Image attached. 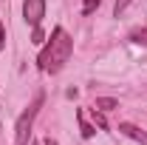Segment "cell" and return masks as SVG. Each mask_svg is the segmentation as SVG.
Here are the masks:
<instances>
[{
  "instance_id": "cell-5",
  "label": "cell",
  "mask_w": 147,
  "mask_h": 145,
  "mask_svg": "<svg viewBox=\"0 0 147 145\" xmlns=\"http://www.w3.org/2000/svg\"><path fill=\"white\" fill-rule=\"evenodd\" d=\"M76 120H79V134H82L85 140H91V137H93V125H88L85 111H76Z\"/></svg>"
},
{
  "instance_id": "cell-4",
  "label": "cell",
  "mask_w": 147,
  "mask_h": 145,
  "mask_svg": "<svg viewBox=\"0 0 147 145\" xmlns=\"http://www.w3.org/2000/svg\"><path fill=\"white\" fill-rule=\"evenodd\" d=\"M119 131H122L125 137H130L133 142H139V145H147V131H142L139 125H133V122H119Z\"/></svg>"
},
{
  "instance_id": "cell-12",
  "label": "cell",
  "mask_w": 147,
  "mask_h": 145,
  "mask_svg": "<svg viewBox=\"0 0 147 145\" xmlns=\"http://www.w3.org/2000/svg\"><path fill=\"white\" fill-rule=\"evenodd\" d=\"M45 145H57V142H54V140H51V137H48V140H45Z\"/></svg>"
},
{
  "instance_id": "cell-11",
  "label": "cell",
  "mask_w": 147,
  "mask_h": 145,
  "mask_svg": "<svg viewBox=\"0 0 147 145\" xmlns=\"http://www.w3.org/2000/svg\"><path fill=\"white\" fill-rule=\"evenodd\" d=\"M6 46V31H3V23H0V49Z\"/></svg>"
},
{
  "instance_id": "cell-7",
  "label": "cell",
  "mask_w": 147,
  "mask_h": 145,
  "mask_svg": "<svg viewBox=\"0 0 147 145\" xmlns=\"http://www.w3.org/2000/svg\"><path fill=\"white\" fill-rule=\"evenodd\" d=\"M130 40H133L136 46H147V29H133V31H130Z\"/></svg>"
},
{
  "instance_id": "cell-3",
  "label": "cell",
  "mask_w": 147,
  "mask_h": 145,
  "mask_svg": "<svg viewBox=\"0 0 147 145\" xmlns=\"http://www.w3.org/2000/svg\"><path fill=\"white\" fill-rule=\"evenodd\" d=\"M23 17L31 29H37L45 17V0H23Z\"/></svg>"
},
{
  "instance_id": "cell-8",
  "label": "cell",
  "mask_w": 147,
  "mask_h": 145,
  "mask_svg": "<svg viewBox=\"0 0 147 145\" xmlns=\"http://www.w3.org/2000/svg\"><path fill=\"white\" fill-rule=\"evenodd\" d=\"M99 3H102V0H85V3H82V14H93V12L99 9Z\"/></svg>"
},
{
  "instance_id": "cell-2",
  "label": "cell",
  "mask_w": 147,
  "mask_h": 145,
  "mask_svg": "<svg viewBox=\"0 0 147 145\" xmlns=\"http://www.w3.org/2000/svg\"><path fill=\"white\" fill-rule=\"evenodd\" d=\"M42 105V94H37L34 103L17 117V125H14V145H28V137H31V125H34V117Z\"/></svg>"
},
{
  "instance_id": "cell-9",
  "label": "cell",
  "mask_w": 147,
  "mask_h": 145,
  "mask_svg": "<svg viewBox=\"0 0 147 145\" xmlns=\"http://www.w3.org/2000/svg\"><path fill=\"white\" fill-rule=\"evenodd\" d=\"M130 3H133V0H116V3H113V14H116V17H119V14H122V12H125V9H127Z\"/></svg>"
},
{
  "instance_id": "cell-1",
  "label": "cell",
  "mask_w": 147,
  "mask_h": 145,
  "mask_svg": "<svg viewBox=\"0 0 147 145\" xmlns=\"http://www.w3.org/2000/svg\"><path fill=\"white\" fill-rule=\"evenodd\" d=\"M74 54V40L68 37V31L65 29H59L57 26L54 31H51V40L45 43V49L40 51V57H37V63H40V68L48 74H57L62 71V66L71 60Z\"/></svg>"
},
{
  "instance_id": "cell-6",
  "label": "cell",
  "mask_w": 147,
  "mask_h": 145,
  "mask_svg": "<svg viewBox=\"0 0 147 145\" xmlns=\"http://www.w3.org/2000/svg\"><path fill=\"white\" fill-rule=\"evenodd\" d=\"M93 108H99V111H113V108H119V103H116L113 97H99Z\"/></svg>"
},
{
  "instance_id": "cell-10",
  "label": "cell",
  "mask_w": 147,
  "mask_h": 145,
  "mask_svg": "<svg viewBox=\"0 0 147 145\" xmlns=\"http://www.w3.org/2000/svg\"><path fill=\"white\" fill-rule=\"evenodd\" d=\"M31 43H37V46H40V43H45V34H42V29H40V26L31 31Z\"/></svg>"
}]
</instances>
